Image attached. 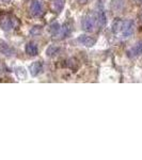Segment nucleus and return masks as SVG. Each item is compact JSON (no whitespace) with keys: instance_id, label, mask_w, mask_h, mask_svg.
<instances>
[{"instance_id":"obj_1","label":"nucleus","mask_w":142,"mask_h":160,"mask_svg":"<svg viewBox=\"0 0 142 160\" xmlns=\"http://www.w3.org/2000/svg\"><path fill=\"white\" fill-rule=\"evenodd\" d=\"M134 24L133 20H122L120 18L115 19L112 24V32L117 37L121 38H127L131 35L134 31Z\"/></svg>"},{"instance_id":"obj_2","label":"nucleus","mask_w":142,"mask_h":160,"mask_svg":"<svg viewBox=\"0 0 142 160\" xmlns=\"http://www.w3.org/2000/svg\"><path fill=\"white\" fill-rule=\"evenodd\" d=\"M18 20L16 19V17H14L13 15L10 14H2L0 16V27L6 31H11L18 26Z\"/></svg>"},{"instance_id":"obj_3","label":"nucleus","mask_w":142,"mask_h":160,"mask_svg":"<svg viewBox=\"0 0 142 160\" xmlns=\"http://www.w3.org/2000/svg\"><path fill=\"white\" fill-rule=\"evenodd\" d=\"M96 26L97 24H96V16H95V14H89L82 20V29L87 31V32H92Z\"/></svg>"},{"instance_id":"obj_4","label":"nucleus","mask_w":142,"mask_h":160,"mask_svg":"<svg viewBox=\"0 0 142 160\" xmlns=\"http://www.w3.org/2000/svg\"><path fill=\"white\" fill-rule=\"evenodd\" d=\"M31 14L35 17H38V16H42L43 13H44V9H43V6L40 1H34L31 6Z\"/></svg>"},{"instance_id":"obj_5","label":"nucleus","mask_w":142,"mask_h":160,"mask_svg":"<svg viewBox=\"0 0 142 160\" xmlns=\"http://www.w3.org/2000/svg\"><path fill=\"white\" fill-rule=\"evenodd\" d=\"M78 42L82 45L87 46V47H92L93 45H95L96 40L92 37H88V35H80L78 38Z\"/></svg>"},{"instance_id":"obj_6","label":"nucleus","mask_w":142,"mask_h":160,"mask_svg":"<svg viewBox=\"0 0 142 160\" xmlns=\"http://www.w3.org/2000/svg\"><path fill=\"white\" fill-rule=\"evenodd\" d=\"M0 51H1L3 55H6L8 57H11L14 55V49L11 47L10 45H8L6 42H3V41H0Z\"/></svg>"},{"instance_id":"obj_7","label":"nucleus","mask_w":142,"mask_h":160,"mask_svg":"<svg viewBox=\"0 0 142 160\" xmlns=\"http://www.w3.org/2000/svg\"><path fill=\"white\" fill-rule=\"evenodd\" d=\"M43 68V63L41 61H37L33 62L30 65V74L31 76H37V75L40 74V72L42 71Z\"/></svg>"},{"instance_id":"obj_8","label":"nucleus","mask_w":142,"mask_h":160,"mask_svg":"<svg viewBox=\"0 0 142 160\" xmlns=\"http://www.w3.org/2000/svg\"><path fill=\"white\" fill-rule=\"evenodd\" d=\"M127 55L128 57H130V58L142 55V42H139L135 47L130 48V49L127 51Z\"/></svg>"},{"instance_id":"obj_9","label":"nucleus","mask_w":142,"mask_h":160,"mask_svg":"<svg viewBox=\"0 0 142 160\" xmlns=\"http://www.w3.org/2000/svg\"><path fill=\"white\" fill-rule=\"evenodd\" d=\"M95 16H96L97 27H99V29H102V28L104 27L105 24H106V15H105V13L103 11H99V12H97L96 14H95Z\"/></svg>"},{"instance_id":"obj_10","label":"nucleus","mask_w":142,"mask_h":160,"mask_svg":"<svg viewBox=\"0 0 142 160\" xmlns=\"http://www.w3.org/2000/svg\"><path fill=\"white\" fill-rule=\"evenodd\" d=\"M26 52L28 53L31 57H35L38 56V46L33 43H28L27 46H26Z\"/></svg>"},{"instance_id":"obj_11","label":"nucleus","mask_w":142,"mask_h":160,"mask_svg":"<svg viewBox=\"0 0 142 160\" xmlns=\"http://www.w3.org/2000/svg\"><path fill=\"white\" fill-rule=\"evenodd\" d=\"M63 7H64V0H53V4H51L53 12L55 13H59L60 11H62Z\"/></svg>"},{"instance_id":"obj_12","label":"nucleus","mask_w":142,"mask_h":160,"mask_svg":"<svg viewBox=\"0 0 142 160\" xmlns=\"http://www.w3.org/2000/svg\"><path fill=\"white\" fill-rule=\"evenodd\" d=\"M71 30H72V28H71V26H69L68 24H65L63 26V27L60 29V32H59V35H60L61 38H66L68 35L71 33Z\"/></svg>"},{"instance_id":"obj_13","label":"nucleus","mask_w":142,"mask_h":160,"mask_svg":"<svg viewBox=\"0 0 142 160\" xmlns=\"http://www.w3.org/2000/svg\"><path fill=\"white\" fill-rule=\"evenodd\" d=\"M60 29H61V27L58 22H53L49 27V32L53 37H57V34H59V32H60Z\"/></svg>"},{"instance_id":"obj_14","label":"nucleus","mask_w":142,"mask_h":160,"mask_svg":"<svg viewBox=\"0 0 142 160\" xmlns=\"http://www.w3.org/2000/svg\"><path fill=\"white\" fill-rule=\"evenodd\" d=\"M59 50H60V48L57 47V46H50V47L46 50V55L48 57H55L57 53L59 52Z\"/></svg>"},{"instance_id":"obj_15","label":"nucleus","mask_w":142,"mask_h":160,"mask_svg":"<svg viewBox=\"0 0 142 160\" xmlns=\"http://www.w3.org/2000/svg\"><path fill=\"white\" fill-rule=\"evenodd\" d=\"M11 1V0H0V2H9Z\"/></svg>"}]
</instances>
